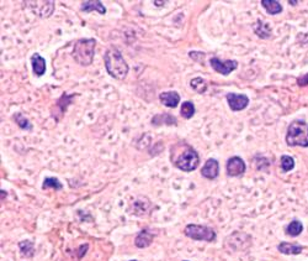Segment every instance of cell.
Masks as SVG:
<instances>
[{
	"mask_svg": "<svg viewBox=\"0 0 308 261\" xmlns=\"http://www.w3.org/2000/svg\"><path fill=\"white\" fill-rule=\"evenodd\" d=\"M173 148L177 149V151H179L177 159H172L173 165L175 167L184 172H191L196 170L198 167V163H200V156H198L197 151L194 148L185 144V142L174 145Z\"/></svg>",
	"mask_w": 308,
	"mask_h": 261,
	"instance_id": "1",
	"label": "cell"
},
{
	"mask_svg": "<svg viewBox=\"0 0 308 261\" xmlns=\"http://www.w3.org/2000/svg\"><path fill=\"white\" fill-rule=\"evenodd\" d=\"M105 60V68L108 73L115 79H123L127 76L129 68L127 62L123 59L122 53L116 47L109 48L104 56Z\"/></svg>",
	"mask_w": 308,
	"mask_h": 261,
	"instance_id": "2",
	"label": "cell"
},
{
	"mask_svg": "<svg viewBox=\"0 0 308 261\" xmlns=\"http://www.w3.org/2000/svg\"><path fill=\"white\" fill-rule=\"evenodd\" d=\"M96 40L95 39H80L74 44L72 57L78 65L90 66L93 63Z\"/></svg>",
	"mask_w": 308,
	"mask_h": 261,
	"instance_id": "3",
	"label": "cell"
},
{
	"mask_svg": "<svg viewBox=\"0 0 308 261\" xmlns=\"http://www.w3.org/2000/svg\"><path fill=\"white\" fill-rule=\"evenodd\" d=\"M286 144L289 146L308 148V124L303 120H295L287 128Z\"/></svg>",
	"mask_w": 308,
	"mask_h": 261,
	"instance_id": "4",
	"label": "cell"
},
{
	"mask_svg": "<svg viewBox=\"0 0 308 261\" xmlns=\"http://www.w3.org/2000/svg\"><path fill=\"white\" fill-rule=\"evenodd\" d=\"M184 234L192 240H202V242L212 243L215 242L217 234L212 228L206 225L189 224L184 229Z\"/></svg>",
	"mask_w": 308,
	"mask_h": 261,
	"instance_id": "5",
	"label": "cell"
},
{
	"mask_svg": "<svg viewBox=\"0 0 308 261\" xmlns=\"http://www.w3.org/2000/svg\"><path fill=\"white\" fill-rule=\"evenodd\" d=\"M226 243L228 244V246L233 250L235 251H243L247 250L250 245H252V238L248 234L239 233V231H235L229 235L226 239Z\"/></svg>",
	"mask_w": 308,
	"mask_h": 261,
	"instance_id": "6",
	"label": "cell"
},
{
	"mask_svg": "<svg viewBox=\"0 0 308 261\" xmlns=\"http://www.w3.org/2000/svg\"><path fill=\"white\" fill-rule=\"evenodd\" d=\"M210 65L214 68L216 72L223 74V76H228L233 71L237 70L238 62L234 60H227V61H222L218 57H211L210 59Z\"/></svg>",
	"mask_w": 308,
	"mask_h": 261,
	"instance_id": "7",
	"label": "cell"
},
{
	"mask_svg": "<svg viewBox=\"0 0 308 261\" xmlns=\"http://www.w3.org/2000/svg\"><path fill=\"white\" fill-rule=\"evenodd\" d=\"M25 4H27L28 8L41 18L51 16L54 10V2H25Z\"/></svg>",
	"mask_w": 308,
	"mask_h": 261,
	"instance_id": "8",
	"label": "cell"
},
{
	"mask_svg": "<svg viewBox=\"0 0 308 261\" xmlns=\"http://www.w3.org/2000/svg\"><path fill=\"white\" fill-rule=\"evenodd\" d=\"M226 170L227 175H228L229 177L241 176V175H243L247 170L246 162H244V160L239 156H233L227 161Z\"/></svg>",
	"mask_w": 308,
	"mask_h": 261,
	"instance_id": "9",
	"label": "cell"
},
{
	"mask_svg": "<svg viewBox=\"0 0 308 261\" xmlns=\"http://www.w3.org/2000/svg\"><path fill=\"white\" fill-rule=\"evenodd\" d=\"M227 102H228L229 108L233 111H241L246 109L249 104V98L246 94H237V93H228L226 96Z\"/></svg>",
	"mask_w": 308,
	"mask_h": 261,
	"instance_id": "10",
	"label": "cell"
},
{
	"mask_svg": "<svg viewBox=\"0 0 308 261\" xmlns=\"http://www.w3.org/2000/svg\"><path fill=\"white\" fill-rule=\"evenodd\" d=\"M220 173V163L216 159H209L201 168V175L207 180H216Z\"/></svg>",
	"mask_w": 308,
	"mask_h": 261,
	"instance_id": "11",
	"label": "cell"
},
{
	"mask_svg": "<svg viewBox=\"0 0 308 261\" xmlns=\"http://www.w3.org/2000/svg\"><path fill=\"white\" fill-rule=\"evenodd\" d=\"M180 94L175 91L162 92L159 94V100L163 105L168 108H177L180 103Z\"/></svg>",
	"mask_w": 308,
	"mask_h": 261,
	"instance_id": "12",
	"label": "cell"
},
{
	"mask_svg": "<svg viewBox=\"0 0 308 261\" xmlns=\"http://www.w3.org/2000/svg\"><path fill=\"white\" fill-rule=\"evenodd\" d=\"M155 234L152 233L151 230H148V229H143V230H141L140 233L137 234L136 239H134V245L137 246V248L140 249H145L147 246H149L153 242Z\"/></svg>",
	"mask_w": 308,
	"mask_h": 261,
	"instance_id": "13",
	"label": "cell"
},
{
	"mask_svg": "<svg viewBox=\"0 0 308 261\" xmlns=\"http://www.w3.org/2000/svg\"><path fill=\"white\" fill-rule=\"evenodd\" d=\"M31 66H32L33 73L37 77H41L46 72V60L40 53H33L31 56Z\"/></svg>",
	"mask_w": 308,
	"mask_h": 261,
	"instance_id": "14",
	"label": "cell"
},
{
	"mask_svg": "<svg viewBox=\"0 0 308 261\" xmlns=\"http://www.w3.org/2000/svg\"><path fill=\"white\" fill-rule=\"evenodd\" d=\"M80 10L85 11V13H91V11L95 10L99 14H101V15L106 14V8L104 7L101 2H97V0H88V2H83L82 5H80Z\"/></svg>",
	"mask_w": 308,
	"mask_h": 261,
	"instance_id": "15",
	"label": "cell"
},
{
	"mask_svg": "<svg viewBox=\"0 0 308 261\" xmlns=\"http://www.w3.org/2000/svg\"><path fill=\"white\" fill-rule=\"evenodd\" d=\"M278 250L280 251L281 254L285 255H298L301 254L302 250H303V246L300 245V244H291V243L283 242L278 245Z\"/></svg>",
	"mask_w": 308,
	"mask_h": 261,
	"instance_id": "16",
	"label": "cell"
},
{
	"mask_svg": "<svg viewBox=\"0 0 308 261\" xmlns=\"http://www.w3.org/2000/svg\"><path fill=\"white\" fill-rule=\"evenodd\" d=\"M177 118H174L170 114H158L152 118V125L159 126L162 124L166 125H177Z\"/></svg>",
	"mask_w": 308,
	"mask_h": 261,
	"instance_id": "17",
	"label": "cell"
},
{
	"mask_svg": "<svg viewBox=\"0 0 308 261\" xmlns=\"http://www.w3.org/2000/svg\"><path fill=\"white\" fill-rule=\"evenodd\" d=\"M261 5L270 15H276V14H280L283 11V7L276 0H261Z\"/></svg>",
	"mask_w": 308,
	"mask_h": 261,
	"instance_id": "18",
	"label": "cell"
},
{
	"mask_svg": "<svg viewBox=\"0 0 308 261\" xmlns=\"http://www.w3.org/2000/svg\"><path fill=\"white\" fill-rule=\"evenodd\" d=\"M285 230H286V234L290 235V237H292V238L298 237V235L302 233V230H303V224H302L300 220L295 219L286 226Z\"/></svg>",
	"mask_w": 308,
	"mask_h": 261,
	"instance_id": "19",
	"label": "cell"
},
{
	"mask_svg": "<svg viewBox=\"0 0 308 261\" xmlns=\"http://www.w3.org/2000/svg\"><path fill=\"white\" fill-rule=\"evenodd\" d=\"M254 31L259 37H261V39H269V37L271 36V30H270L269 25L264 24L261 20H258L257 21V24H255L254 26Z\"/></svg>",
	"mask_w": 308,
	"mask_h": 261,
	"instance_id": "20",
	"label": "cell"
},
{
	"mask_svg": "<svg viewBox=\"0 0 308 261\" xmlns=\"http://www.w3.org/2000/svg\"><path fill=\"white\" fill-rule=\"evenodd\" d=\"M19 249L21 251L22 256L32 257L35 255V245L31 240H22L19 243Z\"/></svg>",
	"mask_w": 308,
	"mask_h": 261,
	"instance_id": "21",
	"label": "cell"
},
{
	"mask_svg": "<svg viewBox=\"0 0 308 261\" xmlns=\"http://www.w3.org/2000/svg\"><path fill=\"white\" fill-rule=\"evenodd\" d=\"M181 117L185 118V119H191L192 117L195 115L196 113V109H195L194 103L190 102V100H186L181 104V109H180Z\"/></svg>",
	"mask_w": 308,
	"mask_h": 261,
	"instance_id": "22",
	"label": "cell"
},
{
	"mask_svg": "<svg viewBox=\"0 0 308 261\" xmlns=\"http://www.w3.org/2000/svg\"><path fill=\"white\" fill-rule=\"evenodd\" d=\"M13 119L15 120V123L17 124V126H19L20 129H22V130H28V131L32 130V124H31V123H30V120L26 119V118L24 117V114H22V113L14 114Z\"/></svg>",
	"mask_w": 308,
	"mask_h": 261,
	"instance_id": "23",
	"label": "cell"
},
{
	"mask_svg": "<svg viewBox=\"0 0 308 261\" xmlns=\"http://www.w3.org/2000/svg\"><path fill=\"white\" fill-rule=\"evenodd\" d=\"M190 85L198 94H203L207 91V82L203 78H201V77H196V78L191 79Z\"/></svg>",
	"mask_w": 308,
	"mask_h": 261,
	"instance_id": "24",
	"label": "cell"
},
{
	"mask_svg": "<svg viewBox=\"0 0 308 261\" xmlns=\"http://www.w3.org/2000/svg\"><path fill=\"white\" fill-rule=\"evenodd\" d=\"M280 161H281V168H283L284 172H290L295 168V160H293L292 156L283 155Z\"/></svg>",
	"mask_w": 308,
	"mask_h": 261,
	"instance_id": "25",
	"label": "cell"
},
{
	"mask_svg": "<svg viewBox=\"0 0 308 261\" xmlns=\"http://www.w3.org/2000/svg\"><path fill=\"white\" fill-rule=\"evenodd\" d=\"M43 189H47V188H54V189H62L63 185L60 183V181L58 179H56V177H48V179L45 180V182H43L42 185Z\"/></svg>",
	"mask_w": 308,
	"mask_h": 261,
	"instance_id": "26",
	"label": "cell"
},
{
	"mask_svg": "<svg viewBox=\"0 0 308 261\" xmlns=\"http://www.w3.org/2000/svg\"><path fill=\"white\" fill-rule=\"evenodd\" d=\"M298 84H300V85H306V84H308V73H307V76L301 77V78L298 79Z\"/></svg>",
	"mask_w": 308,
	"mask_h": 261,
	"instance_id": "27",
	"label": "cell"
},
{
	"mask_svg": "<svg viewBox=\"0 0 308 261\" xmlns=\"http://www.w3.org/2000/svg\"><path fill=\"white\" fill-rule=\"evenodd\" d=\"M2 197H3V198L5 197V191H2Z\"/></svg>",
	"mask_w": 308,
	"mask_h": 261,
	"instance_id": "28",
	"label": "cell"
},
{
	"mask_svg": "<svg viewBox=\"0 0 308 261\" xmlns=\"http://www.w3.org/2000/svg\"><path fill=\"white\" fill-rule=\"evenodd\" d=\"M129 261H140V260H129Z\"/></svg>",
	"mask_w": 308,
	"mask_h": 261,
	"instance_id": "29",
	"label": "cell"
},
{
	"mask_svg": "<svg viewBox=\"0 0 308 261\" xmlns=\"http://www.w3.org/2000/svg\"><path fill=\"white\" fill-rule=\"evenodd\" d=\"M184 261H188V260H184Z\"/></svg>",
	"mask_w": 308,
	"mask_h": 261,
	"instance_id": "30",
	"label": "cell"
}]
</instances>
